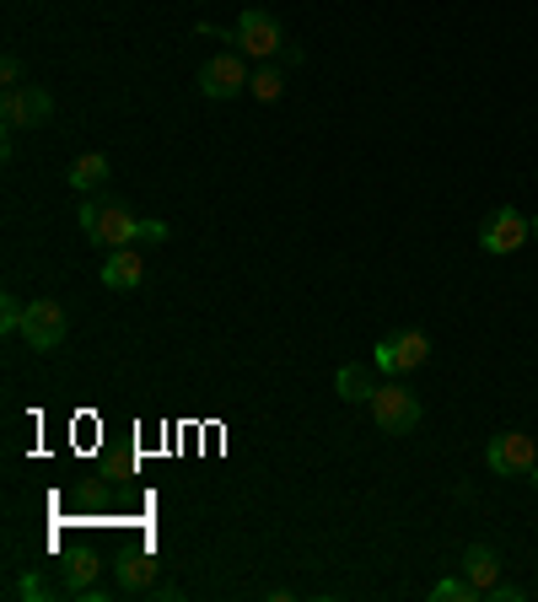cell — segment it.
I'll use <instances>...</instances> for the list:
<instances>
[{
    "mask_svg": "<svg viewBox=\"0 0 538 602\" xmlns=\"http://www.w3.org/2000/svg\"><path fill=\"white\" fill-rule=\"evenodd\" d=\"M431 361V339L414 334V329H404V334H388L377 344V371L383 377H404V371H420Z\"/></svg>",
    "mask_w": 538,
    "mask_h": 602,
    "instance_id": "cell-9",
    "label": "cell"
},
{
    "mask_svg": "<svg viewBox=\"0 0 538 602\" xmlns=\"http://www.w3.org/2000/svg\"><path fill=\"white\" fill-rule=\"evenodd\" d=\"M22 302L16 296H0V334H22Z\"/></svg>",
    "mask_w": 538,
    "mask_h": 602,
    "instance_id": "cell-20",
    "label": "cell"
},
{
    "mask_svg": "<svg viewBox=\"0 0 538 602\" xmlns=\"http://www.w3.org/2000/svg\"><path fill=\"white\" fill-rule=\"evenodd\" d=\"M49 114H55V97H49L44 86H33V81L5 86V97H0V119H5V130H38Z\"/></svg>",
    "mask_w": 538,
    "mask_h": 602,
    "instance_id": "cell-5",
    "label": "cell"
},
{
    "mask_svg": "<svg viewBox=\"0 0 538 602\" xmlns=\"http://www.w3.org/2000/svg\"><path fill=\"white\" fill-rule=\"evenodd\" d=\"M248 92H254L259 103H274V97L285 92V75H280V66H265V70H254V81H248Z\"/></svg>",
    "mask_w": 538,
    "mask_h": 602,
    "instance_id": "cell-17",
    "label": "cell"
},
{
    "mask_svg": "<svg viewBox=\"0 0 538 602\" xmlns=\"http://www.w3.org/2000/svg\"><path fill=\"white\" fill-rule=\"evenodd\" d=\"M75 221H81V232H86V243H97L103 253H119V248H134L140 243V215H130L125 204H81L75 210Z\"/></svg>",
    "mask_w": 538,
    "mask_h": 602,
    "instance_id": "cell-1",
    "label": "cell"
},
{
    "mask_svg": "<svg viewBox=\"0 0 538 602\" xmlns=\"http://www.w3.org/2000/svg\"><path fill=\"white\" fill-rule=\"evenodd\" d=\"M464 576L473 581V592H490V587L501 581V554H495L490 543H469V548H464Z\"/></svg>",
    "mask_w": 538,
    "mask_h": 602,
    "instance_id": "cell-10",
    "label": "cell"
},
{
    "mask_svg": "<svg viewBox=\"0 0 538 602\" xmlns=\"http://www.w3.org/2000/svg\"><path fill=\"white\" fill-rule=\"evenodd\" d=\"M372 414H377V430H388V436H409V430H420V399H414L409 388H394V382H377V393H372Z\"/></svg>",
    "mask_w": 538,
    "mask_h": 602,
    "instance_id": "cell-7",
    "label": "cell"
},
{
    "mask_svg": "<svg viewBox=\"0 0 538 602\" xmlns=\"http://www.w3.org/2000/svg\"><path fill=\"white\" fill-rule=\"evenodd\" d=\"M484 463L490 473H506V479H528L538 463V447L528 430H501V436H490V447H484Z\"/></svg>",
    "mask_w": 538,
    "mask_h": 602,
    "instance_id": "cell-6",
    "label": "cell"
},
{
    "mask_svg": "<svg viewBox=\"0 0 538 602\" xmlns=\"http://www.w3.org/2000/svg\"><path fill=\"white\" fill-rule=\"evenodd\" d=\"M484 598H490V602H523L528 592H523V587H506V581H495V587H490Z\"/></svg>",
    "mask_w": 538,
    "mask_h": 602,
    "instance_id": "cell-23",
    "label": "cell"
},
{
    "mask_svg": "<svg viewBox=\"0 0 538 602\" xmlns=\"http://www.w3.org/2000/svg\"><path fill=\"white\" fill-rule=\"evenodd\" d=\"M479 592H473L469 576H447V581H436L431 587V602H473Z\"/></svg>",
    "mask_w": 538,
    "mask_h": 602,
    "instance_id": "cell-19",
    "label": "cell"
},
{
    "mask_svg": "<svg viewBox=\"0 0 538 602\" xmlns=\"http://www.w3.org/2000/svg\"><path fill=\"white\" fill-rule=\"evenodd\" d=\"M528 237H534V232H528V215H523V210H512V204L490 210V215H484V226H479V248H484V253H495V259L517 253Z\"/></svg>",
    "mask_w": 538,
    "mask_h": 602,
    "instance_id": "cell-8",
    "label": "cell"
},
{
    "mask_svg": "<svg viewBox=\"0 0 538 602\" xmlns=\"http://www.w3.org/2000/svg\"><path fill=\"white\" fill-rule=\"evenodd\" d=\"M97 570H103V559L92 554V548H75L60 559V576H66V592H92V581H97Z\"/></svg>",
    "mask_w": 538,
    "mask_h": 602,
    "instance_id": "cell-15",
    "label": "cell"
},
{
    "mask_svg": "<svg viewBox=\"0 0 538 602\" xmlns=\"http://www.w3.org/2000/svg\"><path fill=\"white\" fill-rule=\"evenodd\" d=\"M232 44H237V55H248V60H280L285 33H280V22H274L269 11H243L237 27H232Z\"/></svg>",
    "mask_w": 538,
    "mask_h": 602,
    "instance_id": "cell-3",
    "label": "cell"
},
{
    "mask_svg": "<svg viewBox=\"0 0 538 602\" xmlns=\"http://www.w3.org/2000/svg\"><path fill=\"white\" fill-rule=\"evenodd\" d=\"M0 75H5V86H22V55H16V49L0 60Z\"/></svg>",
    "mask_w": 538,
    "mask_h": 602,
    "instance_id": "cell-22",
    "label": "cell"
},
{
    "mask_svg": "<svg viewBox=\"0 0 538 602\" xmlns=\"http://www.w3.org/2000/svg\"><path fill=\"white\" fill-rule=\"evenodd\" d=\"M70 506L86 511V517H108V511H114V489H108L103 479H81V484L70 489Z\"/></svg>",
    "mask_w": 538,
    "mask_h": 602,
    "instance_id": "cell-16",
    "label": "cell"
},
{
    "mask_svg": "<svg viewBox=\"0 0 538 602\" xmlns=\"http://www.w3.org/2000/svg\"><path fill=\"white\" fill-rule=\"evenodd\" d=\"M70 334V318L60 302H49V296H38V302H27V312H22V339L38 350V355H49V350H60Z\"/></svg>",
    "mask_w": 538,
    "mask_h": 602,
    "instance_id": "cell-4",
    "label": "cell"
},
{
    "mask_svg": "<svg viewBox=\"0 0 538 602\" xmlns=\"http://www.w3.org/2000/svg\"><path fill=\"white\" fill-rule=\"evenodd\" d=\"M140 280H145V259L134 248H119L114 259H103V285L108 291H134Z\"/></svg>",
    "mask_w": 538,
    "mask_h": 602,
    "instance_id": "cell-11",
    "label": "cell"
},
{
    "mask_svg": "<svg viewBox=\"0 0 538 602\" xmlns=\"http://www.w3.org/2000/svg\"><path fill=\"white\" fill-rule=\"evenodd\" d=\"M335 388H339V399L344 403H372V393H377V371L361 366V361H350V366H339Z\"/></svg>",
    "mask_w": 538,
    "mask_h": 602,
    "instance_id": "cell-14",
    "label": "cell"
},
{
    "mask_svg": "<svg viewBox=\"0 0 538 602\" xmlns=\"http://www.w3.org/2000/svg\"><path fill=\"white\" fill-rule=\"evenodd\" d=\"M195 81H200V92L210 97V103H232V97H243V92H248V81H254V75H248V66H243V55H237V49H226V55H210Z\"/></svg>",
    "mask_w": 538,
    "mask_h": 602,
    "instance_id": "cell-2",
    "label": "cell"
},
{
    "mask_svg": "<svg viewBox=\"0 0 538 602\" xmlns=\"http://www.w3.org/2000/svg\"><path fill=\"white\" fill-rule=\"evenodd\" d=\"M528 232H534V237H538V215H534V221H528Z\"/></svg>",
    "mask_w": 538,
    "mask_h": 602,
    "instance_id": "cell-24",
    "label": "cell"
},
{
    "mask_svg": "<svg viewBox=\"0 0 538 602\" xmlns=\"http://www.w3.org/2000/svg\"><path fill=\"white\" fill-rule=\"evenodd\" d=\"M167 237H173L167 221H140V243H167Z\"/></svg>",
    "mask_w": 538,
    "mask_h": 602,
    "instance_id": "cell-21",
    "label": "cell"
},
{
    "mask_svg": "<svg viewBox=\"0 0 538 602\" xmlns=\"http://www.w3.org/2000/svg\"><path fill=\"white\" fill-rule=\"evenodd\" d=\"M162 559L156 554H119V592H151Z\"/></svg>",
    "mask_w": 538,
    "mask_h": 602,
    "instance_id": "cell-13",
    "label": "cell"
},
{
    "mask_svg": "<svg viewBox=\"0 0 538 602\" xmlns=\"http://www.w3.org/2000/svg\"><path fill=\"white\" fill-rule=\"evenodd\" d=\"M108 173H114V162H108V156H103V151H86V156H75V162H70V189H75V194H92V189H103V184H108Z\"/></svg>",
    "mask_w": 538,
    "mask_h": 602,
    "instance_id": "cell-12",
    "label": "cell"
},
{
    "mask_svg": "<svg viewBox=\"0 0 538 602\" xmlns=\"http://www.w3.org/2000/svg\"><path fill=\"white\" fill-rule=\"evenodd\" d=\"M16 598H27V602H55V598H60V587H55V581H44L38 570H27V576H16Z\"/></svg>",
    "mask_w": 538,
    "mask_h": 602,
    "instance_id": "cell-18",
    "label": "cell"
},
{
    "mask_svg": "<svg viewBox=\"0 0 538 602\" xmlns=\"http://www.w3.org/2000/svg\"><path fill=\"white\" fill-rule=\"evenodd\" d=\"M528 479H534V489H538V463H534V473H528Z\"/></svg>",
    "mask_w": 538,
    "mask_h": 602,
    "instance_id": "cell-25",
    "label": "cell"
}]
</instances>
